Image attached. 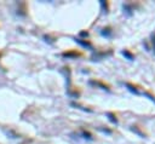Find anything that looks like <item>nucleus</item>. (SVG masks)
Wrapping results in <instances>:
<instances>
[{
  "mask_svg": "<svg viewBox=\"0 0 155 144\" xmlns=\"http://www.w3.org/2000/svg\"><path fill=\"white\" fill-rule=\"evenodd\" d=\"M153 44H155V36L153 38Z\"/></svg>",
  "mask_w": 155,
  "mask_h": 144,
  "instance_id": "f03ea898",
  "label": "nucleus"
},
{
  "mask_svg": "<svg viewBox=\"0 0 155 144\" xmlns=\"http://www.w3.org/2000/svg\"><path fill=\"white\" fill-rule=\"evenodd\" d=\"M126 87H128V90H130L131 92H134L136 94H138V93H139V92L136 90V87H134L133 85H131V83H126Z\"/></svg>",
  "mask_w": 155,
  "mask_h": 144,
  "instance_id": "f257e3e1",
  "label": "nucleus"
}]
</instances>
